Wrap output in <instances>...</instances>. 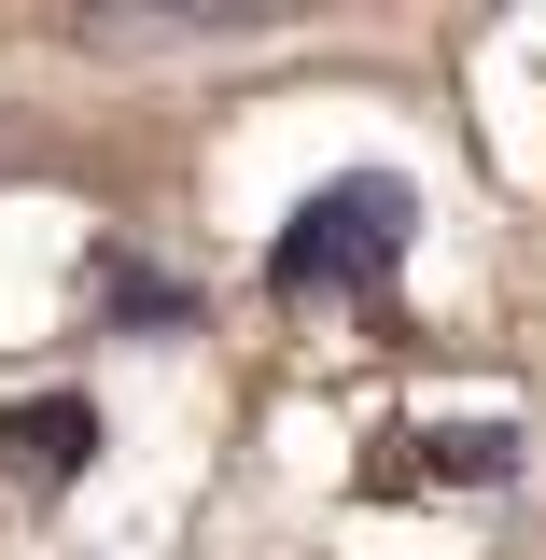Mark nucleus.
Masks as SVG:
<instances>
[{"label":"nucleus","mask_w":546,"mask_h":560,"mask_svg":"<svg viewBox=\"0 0 546 560\" xmlns=\"http://www.w3.org/2000/svg\"><path fill=\"white\" fill-rule=\"evenodd\" d=\"M84 463H98V407H84V393L0 407V477H28V490H70Z\"/></svg>","instance_id":"2"},{"label":"nucleus","mask_w":546,"mask_h":560,"mask_svg":"<svg viewBox=\"0 0 546 560\" xmlns=\"http://www.w3.org/2000/svg\"><path fill=\"white\" fill-rule=\"evenodd\" d=\"M434 477H449V490H504V477H519V434H504V420H449V434H434Z\"/></svg>","instance_id":"4"},{"label":"nucleus","mask_w":546,"mask_h":560,"mask_svg":"<svg viewBox=\"0 0 546 560\" xmlns=\"http://www.w3.org/2000/svg\"><path fill=\"white\" fill-rule=\"evenodd\" d=\"M98 308H113L127 337H197V294L169 267H140V253H98Z\"/></svg>","instance_id":"3"},{"label":"nucleus","mask_w":546,"mask_h":560,"mask_svg":"<svg viewBox=\"0 0 546 560\" xmlns=\"http://www.w3.org/2000/svg\"><path fill=\"white\" fill-rule=\"evenodd\" d=\"M407 224H420L407 183L350 168V183H323V197L267 238V294H379V280H393V253H407Z\"/></svg>","instance_id":"1"}]
</instances>
